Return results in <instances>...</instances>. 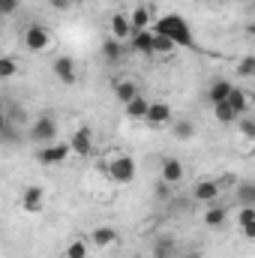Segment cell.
I'll return each mask as SVG.
<instances>
[{
  "instance_id": "cell-19",
  "label": "cell",
  "mask_w": 255,
  "mask_h": 258,
  "mask_svg": "<svg viewBox=\"0 0 255 258\" xmlns=\"http://www.w3.org/2000/svg\"><path fill=\"white\" fill-rule=\"evenodd\" d=\"M237 201H240V207H255V183L252 180H243L240 186H237Z\"/></svg>"
},
{
  "instance_id": "cell-28",
  "label": "cell",
  "mask_w": 255,
  "mask_h": 258,
  "mask_svg": "<svg viewBox=\"0 0 255 258\" xmlns=\"http://www.w3.org/2000/svg\"><path fill=\"white\" fill-rule=\"evenodd\" d=\"M15 72H18V66L12 57H0V78H12Z\"/></svg>"
},
{
  "instance_id": "cell-36",
  "label": "cell",
  "mask_w": 255,
  "mask_h": 258,
  "mask_svg": "<svg viewBox=\"0 0 255 258\" xmlns=\"http://www.w3.org/2000/svg\"><path fill=\"white\" fill-rule=\"evenodd\" d=\"M249 33H255V24H252V27H249Z\"/></svg>"
},
{
  "instance_id": "cell-13",
  "label": "cell",
  "mask_w": 255,
  "mask_h": 258,
  "mask_svg": "<svg viewBox=\"0 0 255 258\" xmlns=\"http://www.w3.org/2000/svg\"><path fill=\"white\" fill-rule=\"evenodd\" d=\"M132 33H135V30H132V21H129L126 15L114 12V15H111V36L123 42V39H132Z\"/></svg>"
},
{
  "instance_id": "cell-10",
  "label": "cell",
  "mask_w": 255,
  "mask_h": 258,
  "mask_svg": "<svg viewBox=\"0 0 255 258\" xmlns=\"http://www.w3.org/2000/svg\"><path fill=\"white\" fill-rule=\"evenodd\" d=\"M192 198H195V201H207V204H213V201L219 198V183H216V180H198Z\"/></svg>"
},
{
  "instance_id": "cell-26",
  "label": "cell",
  "mask_w": 255,
  "mask_h": 258,
  "mask_svg": "<svg viewBox=\"0 0 255 258\" xmlns=\"http://www.w3.org/2000/svg\"><path fill=\"white\" fill-rule=\"evenodd\" d=\"M174 135H177L180 141H189V138H195V126H192L189 120H177V123H174Z\"/></svg>"
},
{
  "instance_id": "cell-18",
  "label": "cell",
  "mask_w": 255,
  "mask_h": 258,
  "mask_svg": "<svg viewBox=\"0 0 255 258\" xmlns=\"http://www.w3.org/2000/svg\"><path fill=\"white\" fill-rule=\"evenodd\" d=\"M114 96L120 99V105H129V102H132L135 96H141V93H138V87H135L132 81H117V84H114Z\"/></svg>"
},
{
  "instance_id": "cell-9",
  "label": "cell",
  "mask_w": 255,
  "mask_h": 258,
  "mask_svg": "<svg viewBox=\"0 0 255 258\" xmlns=\"http://www.w3.org/2000/svg\"><path fill=\"white\" fill-rule=\"evenodd\" d=\"M147 123H150V126H162V123H171V105H168V102H150V111H147Z\"/></svg>"
},
{
  "instance_id": "cell-32",
  "label": "cell",
  "mask_w": 255,
  "mask_h": 258,
  "mask_svg": "<svg viewBox=\"0 0 255 258\" xmlns=\"http://www.w3.org/2000/svg\"><path fill=\"white\" fill-rule=\"evenodd\" d=\"M15 9H18V0H0V12L3 15H12Z\"/></svg>"
},
{
  "instance_id": "cell-22",
  "label": "cell",
  "mask_w": 255,
  "mask_h": 258,
  "mask_svg": "<svg viewBox=\"0 0 255 258\" xmlns=\"http://www.w3.org/2000/svg\"><path fill=\"white\" fill-rule=\"evenodd\" d=\"M213 114H216L219 123H234V120H240V114H237L228 102H216V105H213Z\"/></svg>"
},
{
  "instance_id": "cell-16",
  "label": "cell",
  "mask_w": 255,
  "mask_h": 258,
  "mask_svg": "<svg viewBox=\"0 0 255 258\" xmlns=\"http://www.w3.org/2000/svg\"><path fill=\"white\" fill-rule=\"evenodd\" d=\"M126 108V114L132 117V120H147V111H150V102L144 99V96H135L129 105H123Z\"/></svg>"
},
{
  "instance_id": "cell-11",
  "label": "cell",
  "mask_w": 255,
  "mask_h": 258,
  "mask_svg": "<svg viewBox=\"0 0 255 258\" xmlns=\"http://www.w3.org/2000/svg\"><path fill=\"white\" fill-rule=\"evenodd\" d=\"M54 75H57V81H60V84H75L78 72H75L72 57H57V60H54Z\"/></svg>"
},
{
  "instance_id": "cell-17",
  "label": "cell",
  "mask_w": 255,
  "mask_h": 258,
  "mask_svg": "<svg viewBox=\"0 0 255 258\" xmlns=\"http://www.w3.org/2000/svg\"><path fill=\"white\" fill-rule=\"evenodd\" d=\"M102 57H105L108 63H117V60L123 57V42H120V39H114V36H111V39H105V42H102Z\"/></svg>"
},
{
  "instance_id": "cell-2",
  "label": "cell",
  "mask_w": 255,
  "mask_h": 258,
  "mask_svg": "<svg viewBox=\"0 0 255 258\" xmlns=\"http://www.w3.org/2000/svg\"><path fill=\"white\" fill-rule=\"evenodd\" d=\"M51 45V30L45 24H27L24 27V48L27 51H45Z\"/></svg>"
},
{
  "instance_id": "cell-24",
  "label": "cell",
  "mask_w": 255,
  "mask_h": 258,
  "mask_svg": "<svg viewBox=\"0 0 255 258\" xmlns=\"http://www.w3.org/2000/svg\"><path fill=\"white\" fill-rule=\"evenodd\" d=\"M204 225H210V228H222V225H225V210H222V207H210V210L204 213Z\"/></svg>"
},
{
  "instance_id": "cell-25",
  "label": "cell",
  "mask_w": 255,
  "mask_h": 258,
  "mask_svg": "<svg viewBox=\"0 0 255 258\" xmlns=\"http://www.w3.org/2000/svg\"><path fill=\"white\" fill-rule=\"evenodd\" d=\"M246 102H249V99H246V93H243V90H237V87H234V90H231V96H228V105H231V108H234V111H237V114H243V111H246V108H249V105H246Z\"/></svg>"
},
{
  "instance_id": "cell-20",
  "label": "cell",
  "mask_w": 255,
  "mask_h": 258,
  "mask_svg": "<svg viewBox=\"0 0 255 258\" xmlns=\"http://www.w3.org/2000/svg\"><path fill=\"white\" fill-rule=\"evenodd\" d=\"M129 21H132V30H147V24H150V9H147V6H135L132 15H129Z\"/></svg>"
},
{
  "instance_id": "cell-34",
  "label": "cell",
  "mask_w": 255,
  "mask_h": 258,
  "mask_svg": "<svg viewBox=\"0 0 255 258\" xmlns=\"http://www.w3.org/2000/svg\"><path fill=\"white\" fill-rule=\"evenodd\" d=\"M69 3H72V0H51V6H54V9H66Z\"/></svg>"
},
{
  "instance_id": "cell-33",
  "label": "cell",
  "mask_w": 255,
  "mask_h": 258,
  "mask_svg": "<svg viewBox=\"0 0 255 258\" xmlns=\"http://www.w3.org/2000/svg\"><path fill=\"white\" fill-rule=\"evenodd\" d=\"M240 231H243V234H246L249 240H255V219H252V222H249V225H243Z\"/></svg>"
},
{
  "instance_id": "cell-35",
  "label": "cell",
  "mask_w": 255,
  "mask_h": 258,
  "mask_svg": "<svg viewBox=\"0 0 255 258\" xmlns=\"http://www.w3.org/2000/svg\"><path fill=\"white\" fill-rule=\"evenodd\" d=\"M183 258H198V255H195V252H186V255H183Z\"/></svg>"
},
{
  "instance_id": "cell-4",
  "label": "cell",
  "mask_w": 255,
  "mask_h": 258,
  "mask_svg": "<svg viewBox=\"0 0 255 258\" xmlns=\"http://www.w3.org/2000/svg\"><path fill=\"white\" fill-rule=\"evenodd\" d=\"M108 177H111L114 183H120V186L132 183V180H135V162H132L129 156H114L111 165H108Z\"/></svg>"
},
{
  "instance_id": "cell-14",
  "label": "cell",
  "mask_w": 255,
  "mask_h": 258,
  "mask_svg": "<svg viewBox=\"0 0 255 258\" xmlns=\"http://www.w3.org/2000/svg\"><path fill=\"white\" fill-rule=\"evenodd\" d=\"M231 90H234V84L231 81H225V78H216L213 84H210V102L216 105V102H228V96H231Z\"/></svg>"
},
{
  "instance_id": "cell-15",
  "label": "cell",
  "mask_w": 255,
  "mask_h": 258,
  "mask_svg": "<svg viewBox=\"0 0 255 258\" xmlns=\"http://www.w3.org/2000/svg\"><path fill=\"white\" fill-rule=\"evenodd\" d=\"M162 180H165V183H180V180H183V165H180V159H162Z\"/></svg>"
},
{
  "instance_id": "cell-37",
  "label": "cell",
  "mask_w": 255,
  "mask_h": 258,
  "mask_svg": "<svg viewBox=\"0 0 255 258\" xmlns=\"http://www.w3.org/2000/svg\"><path fill=\"white\" fill-rule=\"evenodd\" d=\"M132 258H138V255H132Z\"/></svg>"
},
{
  "instance_id": "cell-38",
  "label": "cell",
  "mask_w": 255,
  "mask_h": 258,
  "mask_svg": "<svg viewBox=\"0 0 255 258\" xmlns=\"http://www.w3.org/2000/svg\"><path fill=\"white\" fill-rule=\"evenodd\" d=\"M72 3H75V0H72Z\"/></svg>"
},
{
  "instance_id": "cell-30",
  "label": "cell",
  "mask_w": 255,
  "mask_h": 258,
  "mask_svg": "<svg viewBox=\"0 0 255 258\" xmlns=\"http://www.w3.org/2000/svg\"><path fill=\"white\" fill-rule=\"evenodd\" d=\"M240 135H243V138H255V120L252 117H240Z\"/></svg>"
},
{
  "instance_id": "cell-31",
  "label": "cell",
  "mask_w": 255,
  "mask_h": 258,
  "mask_svg": "<svg viewBox=\"0 0 255 258\" xmlns=\"http://www.w3.org/2000/svg\"><path fill=\"white\" fill-rule=\"evenodd\" d=\"M237 72L246 78V75H255V57H243L240 63H237Z\"/></svg>"
},
{
  "instance_id": "cell-8",
  "label": "cell",
  "mask_w": 255,
  "mask_h": 258,
  "mask_svg": "<svg viewBox=\"0 0 255 258\" xmlns=\"http://www.w3.org/2000/svg\"><path fill=\"white\" fill-rule=\"evenodd\" d=\"M153 39H156L153 30H135V33H132V48H135L138 54H144V57H156V54H153Z\"/></svg>"
},
{
  "instance_id": "cell-27",
  "label": "cell",
  "mask_w": 255,
  "mask_h": 258,
  "mask_svg": "<svg viewBox=\"0 0 255 258\" xmlns=\"http://www.w3.org/2000/svg\"><path fill=\"white\" fill-rule=\"evenodd\" d=\"M66 258H87V243L84 240H72L66 246Z\"/></svg>"
},
{
  "instance_id": "cell-12",
  "label": "cell",
  "mask_w": 255,
  "mask_h": 258,
  "mask_svg": "<svg viewBox=\"0 0 255 258\" xmlns=\"http://www.w3.org/2000/svg\"><path fill=\"white\" fill-rule=\"evenodd\" d=\"M90 240H93V246H96V249H105V246L117 243V240H120V234H117L114 228H108V225H99V228H93Z\"/></svg>"
},
{
  "instance_id": "cell-7",
  "label": "cell",
  "mask_w": 255,
  "mask_h": 258,
  "mask_svg": "<svg viewBox=\"0 0 255 258\" xmlns=\"http://www.w3.org/2000/svg\"><path fill=\"white\" fill-rule=\"evenodd\" d=\"M21 207H24L27 213H39V210L45 207V189H42V186H27V189L21 192Z\"/></svg>"
},
{
  "instance_id": "cell-5",
  "label": "cell",
  "mask_w": 255,
  "mask_h": 258,
  "mask_svg": "<svg viewBox=\"0 0 255 258\" xmlns=\"http://www.w3.org/2000/svg\"><path fill=\"white\" fill-rule=\"evenodd\" d=\"M69 153H72L69 144H45V147L36 150V162L39 165H60Z\"/></svg>"
},
{
  "instance_id": "cell-21",
  "label": "cell",
  "mask_w": 255,
  "mask_h": 258,
  "mask_svg": "<svg viewBox=\"0 0 255 258\" xmlns=\"http://www.w3.org/2000/svg\"><path fill=\"white\" fill-rule=\"evenodd\" d=\"M153 33H156V30H153ZM174 48H177V45H174L168 36L156 33V39H153V54H156V57H159V54H162V57H171V54H174Z\"/></svg>"
},
{
  "instance_id": "cell-6",
  "label": "cell",
  "mask_w": 255,
  "mask_h": 258,
  "mask_svg": "<svg viewBox=\"0 0 255 258\" xmlns=\"http://www.w3.org/2000/svg\"><path fill=\"white\" fill-rule=\"evenodd\" d=\"M69 147H72V153L75 156H90L93 153V132L87 126H78L75 132H72V141H69Z\"/></svg>"
},
{
  "instance_id": "cell-3",
  "label": "cell",
  "mask_w": 255,
  "mask_h": 258,
  "mask_svg": "<svg viewBox=\"0 0 255 258\" xmlns=\"http://www.w3.org/2000/svg\"><path fill=\"white\" fill-rule=\"evenodd\" d=\"M36 144H51L54 141V135H57V120L54 117H48V114H42L39 120H33V126H30V132H27Z\"/></svg>"
},
{
  "instance_id": "cell-29",
  "label": "cell",
  "mask_w": 255,
  "mask_h": 258,
  "mask_svg": "<svg viewBox=\"0 0 255 258\" xmlns=\"http://www.w3.org/2000/svg\"><path fill=\"white\" fill-rule=\"evenodd\" d=\"M255 219V207H240V213H237V225L243 228V225H249Z\"/></svg>"
},
{
  "instance_id": "cell-1",
  "label": "cell",
  "mask_w": 255,
  "mask_h": 258,
  "mask_svg": "<svg viewBox=\"0 0 255 258\" xmlns=\"http://www.w3.org/2000/svg\"><path fill=\"white\" fill-rule=\"evenodd\" d=\"M156 33H162V36H168L177 48H195V36H192V27L186 18H180V15H162L159 21H156V27H153Z\"/></svg>"
},
{
  "instance_id": "cell-23",
  "label": "cell",
  "mask_w": 255,
  "mask_h": 258,
  "mask_svg": "<svg viewBox=\"0 0 255 258\" xmlns=\"http://www.w3.org/2000/svg\"><path fill=\"white\" fill-rule=\"evenodd\" d=\"M174 240L171 237H159L156 243H153V258H174Z\"/></svg>"
}]
</instances>
